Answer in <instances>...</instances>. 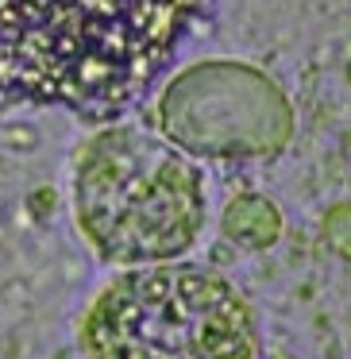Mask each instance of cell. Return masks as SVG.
Masks as SVG:
<instances>
[{"label":"cell","instance_id":"1","mask_svg":"<svg viewBox=\"0 0 351 359\" xmlns=\"http://www.w3.org/2000/svg\"><path fill=\"white\" fill-rule=\"evenodd\" d=\"M201 12L205 0H0V89L70 109L128 104Z\"/></svg>","mask_w":351,"mask_h":359},{"label":"cell","instance_id":"2","mask_svg":"<svg viewBox=\"0 0 351 359\" xmlns=\"http://www.w3.org/2000/svg\"><path fill=\"white\" fill-rule=\"evenodd\" d=\"M85 359H255L243 297L201 266L112 282L85 320Z\"/></svg>","mask_w":351,"mask_h":359}]
</instances>
